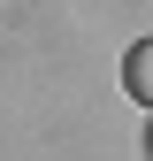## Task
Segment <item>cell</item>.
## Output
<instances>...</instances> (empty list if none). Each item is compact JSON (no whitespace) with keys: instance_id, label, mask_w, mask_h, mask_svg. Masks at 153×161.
<instances>
[{"instance_id":"6da1fadb","label":"cell","mask_w":153,"mask_h":161,"mask_svg":"<svg viewBox=\"0 0 153 161\" xmlns=\"http://www.w3.org/2000/svg\"><path fill=\"white\" fill-rule=\"evenodd\" d=\"M123 92L138 100L145 115H153V38H138V46L123 54Z\"/></svg>"}]
</instances>
